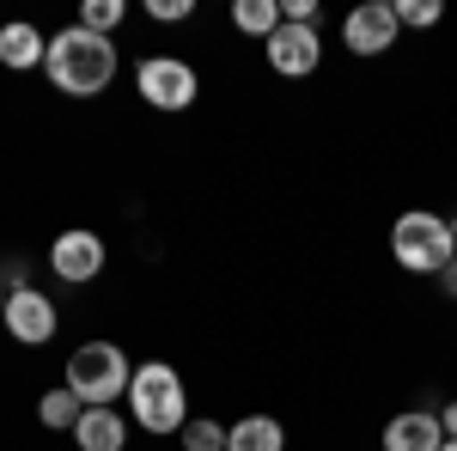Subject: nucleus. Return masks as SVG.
Masks as SVG:
<instances>
[{"instance_id":"14","label":"nucleus","mask_w":457,"mask_h":451,"mask_svg":"<svg viewBox=\"0 0 457 451\" xmlns=\"http://www.w3.org/2000/svg\"><path fill=\"white\" fill-rule=\"evenodd\" d=\"M232 25L269 43V37L281 31V6H275V0H238V6H232Z\"/></svg>"},{"instance_id":"9","label":"nucleus","mask_w":457,"mask_h":451,"mask_svg":"<svg viewBox=\"0 0 457 451\" xmlns=\"http://www.w3.org/2000/svg\"><path fill=\"white\" fill-rule=\"evenodd\" d=\"M269 68L287 73V79L312 73L317 68V31L312 25H281V31L269 37Z\"/></svg>"},{"instance_id":"1","label":"nucleus","mask_w":457,"mask_h":451,"mask_svg":"<svg viewBox=\"0 0 457 451\" xmlns=\"http://www.w3.org/2000/svg\"><path fill=\"white\" fill-rule=\"evenodd\" d=\"M43 68H49V79H55L68 98H98L110 79H116V43L73 25V31H62L55 43H49Z\"/></svg>"},{"instance_id":"7","label":"nucleus","mask_w":457,"mask_h":451,"mask_svg":"<svg viewBox=\"0 0 457 451\" xmlns=\"http://www.w3.org/2000/svg\"><path fill=\"white\" fill-rule=\"evenodd\" d=\"M6 330H12V342H49L55 336V305L43 299V293H31V287H19V293H6V317H0Z\"/></svg>"},{"instance_id":"13","label":"nucleus","mask_w":457,"mask_h":451,"mask_svg":"<svg viewBox=\"0 0 457 451\" xmlns=\"http://www.w3.org/2000/svg\"><path fill=\"white\" fill-rule=\"evenodd\" d=\"M43 55H49V43H43L31 25H6V31H0V62H6V68H37Z\"/></svg>"},{"instance_id":"24","label":"nucleus","mask_w":457,"mask_h":451,"mask_svg":"<svg viewBox=\"0 0 457 451\" xmlns=\"http://www.w3.org/2000/svg\"><path fill=\"white\" fill-rule=\"evenodd\" d=\"M452 238H457V226H452Z\"/></svg>"},{"instance_id":"2","label":"nucleus","mask_w":457,"mask_h":451,"mask_svg":"<svg viewBox=\"0 0 457 451\" xmlns=\"http://www.w3.org/2000/svg\"><path fill=\"white\" fill-rule=\"evenodd\" d=\"M129 360H122V347L116 342H86L73 347L68 360V390L86 403V409H110L116 397H129Z\"/></svg>"},{"instance_id":"23","label":"nucleus","mask_w":457,"mask_h":451,"mask_svg":"<svg viewBox=\"0 0 457 451\" xmlns=\"http://www.w3.org/2000/svg\"><path fill=\"white\" fill-rule=\"evenodd\" d=\"M0 317H6V293H0Z\"/></svg>"},{"instance_id":"18","label":"nucleus","mask_w":457,"mask_h":451,"mask_svg":"<svg viewBox=\"0 0 457 451\" xmlns=\"http://www.w3.org/2000/svg\"><path fill=\"white\" fill-rule=\"evenodd\" d=\"M396 25H439V0H396Z\"/></svg>"},{"instance_id":"8","label":"nucleus","mask_w":457,"mask_h":451,"mask_svg":"<svg viewBox=\"0 0 457 451\" xmlns=\"http://www.w3.org/2000/svg\"><path fill=\"white\" fill-rule=\"evenodd\" d=\"M49 263H55L62 280H92L104 269V238H98V232H62L55 250H49Z\"/></svg>"},{"instance_id":"11","label":"nucleus","mask_w":457,"mask_h":451,"mask_svg":"<svg viewBox=\"0 0 457 451\" xmlns=\"http://www.w3.org/2000/svg\"><path fill=\"white\" fill-rule=\"evenodd\" d=\"M73 439H79V451H122L129 446V427H122L116 409H86L79 427H73Z\"/></svg>"},{"instance_id":"15","label":"nucleus","mask_w":457,"mask_h":451,"mask_svg":"<svg viewBox=\"0 0 457 451\" xmlns=\"http://www.w3.org/2000/svg\"><path fill=\"white\" fill-rule=\"evenodd\" d=\"M37 415H43V427H79V415H86V403H79L73 390H49Z\"/></svg>"},{"instance_id":"4","label":"nucleus","mask_w":457,"mask_h":451,"mask_svg":"<svg viewBox=\"0 0 457 451\" xmlns=\"http://www.w3.org/2000/svg\"><path fill=\"white\" fill-rule=\"evenodd\" d=\"M390 250H396V263H403L409 275H439L457 256V238H452V226H445L439 213H403V220L390 226Z\"/></svg>"},{"instance_id":"5","label":"nucleus","mask_w":457,"mask_h":451,"mask_svg":"<svg viewBox=\"0 0 457 451\" xmlns=\"http://www.w3.org/2000/svg\"><path fill=\"white\" fill-rule=\"evenodd\" d=\"M135 86L153 110H189L195 104V68L189 62H171V55H146L135 68Z\"/></svg>"},{"instance_id":"10","label":"nucleus","mask_w":457,"mask_h":451,"mask_svg":"<svg viewBox=\"0 0 457 451\" xmlns=\"http://www.w3.org/2000/svg\"><path fill=\"white\" fill-rule=\"evenodd\" d=\"M445 446V427H439V415H396L385 427V451H439Z\"/></svg>"},{"instance_id":"21","label":"nucleus","mask_w":457,"mask_h":451,"mask_svg":"<svg viewBox=\"0 0 457 451\" xmlns=\"http://www.w3.org/2000/svg\"><path fill=\"white\" fill-rule=\"evenodd\" d=\"M439 427H445V439H457V403L445 409V415H439Z\"/></svg>"},{"instance_id":"19","label":"nucleus","mask_w":457,"mask_h":451,"mask_svg":"<svg viewBox=\"0 0 457 451\" xmlns=\"http://www.w3.org/2000/svg\"><path fill=\"white\" fill-rule=\"evenodd\" d=\"M146 13H153V19H189L195 6H189V0H153Z\"/></svg>"},{"instance_id":"6","label":"nucleus","mask_w":457,"mask_h":451,"mask_svg":"<svg viewBox=\"0 0 457 451\" xmlns=\"http://www.w3.org/2000/svg\"><path fill=\"white\" fill-rule=\"evenodd\" d=\"M342 37H348L353 55H385L390 43H396V6H385V0H366V6H353L348 25H342Z\"/></svg>"},{"instance_id":"12","label":"nucleus","mask_w":457,"mask_h":451,"mask_svg":"<svg viewBox=\"0 0 457 451\" xmlns=\"http://www.w3.org/2000/svg\"><path fill=\"white\" fill-rule=\"evenodd\" d=\"M281 446H287V433H281V421H269V415L226 427V451H281Z\"/></svg>"},{"instance_id":"3","label":"nucleus","mask_w":457,"mask_h":451,"mask_svg":"<svg viewBox=\"0 0 457 451\" xmlns=\"http://www.w3.org/2000/svg\"><path fill=\"white\" fill-rule=\"evenodd\" d=\"M129 403H135V421H141L146 433H177V427H189L183 379H177L165 360H153V366H141V372L129 379Z\"/></svg>"},{"instance_id":"16","label":"nucleus","mask_w":457,"mask_h":451,"mask_svg":"<svg viewBox=\"0 0 457 451\" xmlns=\"http://www.w3.org/2000/svg\"><path fill=\"white\" fill-rule=\"evenodd\" d=\"M116 25H122V0H86V6H79V31L110 37Z\"/></svg>"},{"instance_id":"22","label":"nucleus","mask_w":457,"mask_h":451,"mask_svg":"<svg viewBox=\"0 0 457 451\" xmlns=\"http://www.w3.org/2000/svg\"><path fill=\"white\" fill-rule=\"evenodd\" d=\"M439 451H457V439H445V446H439Z\"/></svg>"},{"instance_id":"20","label":"nucleus","mask_w":457,"mask_h":451,"mask_svg":"<svg viewBox=\"0 0 457 451\" xmlns=\"http://www.w3.org/2000/svg\"><path fill=\"white\" fill-rule=\"evenodd\" d=\"M439 280H445V293H457V256L445 263V269H439Z\"/></svg>"},{"instance_id":"17","label":"nucleus","mask_w":457,"mask_h":451,"mask_svg":"<svg viewBox=\"0 0 457 451\" xmlns=\"http://www.w3.org/2000/svg\"><path fill=\"white\" fill-rule=\"evenodd\" d=\"M183 446H189V451H226V427H213V421H189V427H183Z\"/></svg>"}]
</instances>
